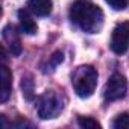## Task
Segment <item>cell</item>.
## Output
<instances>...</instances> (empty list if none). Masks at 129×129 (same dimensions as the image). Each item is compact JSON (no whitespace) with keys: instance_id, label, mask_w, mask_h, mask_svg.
Wrapping results in <instances>:
<instances>
[{"instance_id":"7c38bea8","label":"cell","mask_w":129,"mask_h":129,"mask_svg":"<svg viewBox=\"0 0 129 129\" xmlns=\"http://www.w3.org/2000/svg\"><path fill=\"white\" fill-rule=\"evenodd\" d=\"M78 124L84 129H100V123L94 120L93 117H79Z\"/></svg>"},{"instance_id":"7a4b0ae2","label":"cell","mask_w":129,"mask_h":129,"mask_svg":"<svg viewBox=\"0 0 129 129\" xmlns=\"http://www.w3.org/2000/svg\"><path fill=\"white\" fill-rule=\"evenodd\" d=\"M72 82H73L76 94L79 97H82V99H87L96 90V85H97V72L91 66H82L73 75V81Z\"/></svg>"},{"instance_id":"277c9868","label":"cell","mask_w":129,"mask_h":129,"mask_svg":"<svg viewBox=\"0 0 129 129\" xmlns=\"http://www.w3.org/2000/svg\"><path fill=\"white\" fill-rule=\"evenodd\" d=\"M109 47L115 55H123L127 52L129 49V21H121L114 27Z\"/></svg>"},{"instance_id":"9c48e42d","label":"cell","mask_w":129,"mask_h":129,"mask_svg":"<svg viewBox=\"0 0 129 129\" xmlns=\"http://www.w3.org/2000/svg\"><path fill=\"white\" fill-rule=\"evenodd\" d=\"M18 21H20V30L26 35H34L37 32V23L32 20L27 11L20 9L18 11Z\"/></svg>"},{"instance_id":"52a82bcc","label":"cell","mask_w":129,"mask_h":129,"mask_svg":"<svg viewBox=\"0 0 129 129\" xmlns=\"http://www.w3.org/2000/svg\"><path fill=\"white\" fill-rule=\"evenodd\" d=\"M52 0H27V11L37 17H47L52 12Z\"/></svg>"},{"instance_id":"5b68a950","label":"cell","mask_w":129,"mask_h":129,"mask_svg":"<svg viewBox=\"0 0 129 129\" xmlns=\"http://www.w3.org/2000/svg\"><path fill=\"white\" fill-rule=\"evenodd\" d=\"M126 90H127L126 78L121 76L120 73H114L108 79V82L103 88V97H105L106 102H114V100H118V99L124 97Z\"/></svg>"},{"instance_id":"3957f363","label":"cell","mask_w":129,"mask_h":129,"mask_svg":"<svg viewBox=\"0 0 129 129\" xmlns=\"http://www.w3.org/2000/svg\"><path fill=\"white\" fill-rule=\"evenodd\" d=\"M64 109L62 97L55 91H46L38 100V115L44 120L58 117Z\"/></svg>"},{"instance_id":"8992f818","label":"cell","mask_w":129,"mask_h":129,"mask_svg":"<svg viewBox=\"0 0 129 129\" xmlns=\"http://www.w3.org/2000/svg\"><path fill=\"white\" fill-rule=\"evenodd\" d=\"M3 40H5V44L9 47V52L14 56H18L21 53V41H20L18 34L12 24H8L3 29Z\"/></svg>"},{"instance_id":"ba28073f","label":"cell","mask_w":129,"mask_h":129,"mask_svg":"<svg viewBox=\"0 0 129 129\" xmlns=\"http://www.w3.org/2000/svg\"><path fill=\"white\" fill-rule=\"evenodd\" d=\"M0 81H2V90H0V102H6L9 94H11V88H12V73L11 70L5 66L0 67Z\"/></svg>"},{"instance_id":"8fae6325","label":"cell","mask_w":129,"mask_h":129,"mask_svg":"<svg viewBox=\"0 0 129 129\" xmlns=\"http://www.w3.org/2000/svg\"><path fill=\"white\" fill-rule=\"evenodd\" d=\"M21 88H23V94L27 100H32L34 99V82L29 76L23 78L21 81Z\"/></svg>"},{"instance_id":"6da1fadb","label":"cell","mask_w":129,"mask_h":129,"mask_svg":"<svg viewBox=\"0 0 129 129\" xmlns=\"http://www.w3.org/2000/svg\"><path fill=\"white\" fill-rule=\"evenodd\" d=\"M70 20L87 34H96L103 26V12L97 5L78 0L70 8Z\"/></svg>"},{"instance_id":"30bf717a","label":"cell","mask_w":129,"mask_h":129,"mask_svg":"<svg viewBox=\"0 0 129 129\" xmlns=\"http://www.w3.org/2000/svg\"><path fill=\"white\" fill-rule=\"evenodd\" d=\"M112 127H115V129H127L129 127V112L118 114L112 121Z\"/></svg>"},{"instance_id":"4fadbf2b","label":"cell","mask_w":129,"mask_h":129,"mask_svg":"<svg viewBox=\"0 0 129 129\" xmlns=\"http://www.w3.org/2000/svg\"><path fill=\"white\" fill-rule=\"evenodd\" d=\"M105 2L115 11H121L127 6V0H105Z\"/></svg>"}]
</instances>
